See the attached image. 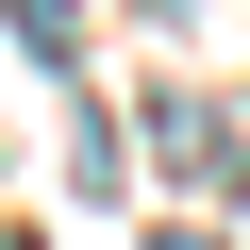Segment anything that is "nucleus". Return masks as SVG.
Segmentation results:
<instances>
[{
  "label": "nucleus",
  "mask_w": 250,
  "mask_h": 250,
  "mask_svg": "<svg viewBox=\"0 0 250 250\" xmlns=\"http://www.w3.org/2000/svg\"><path fill=\"white\" fill-rule=\"evenodd\" d=\"M0 17H17V34H34V50H50V67H67V50H83V17H67V0H0Z\"/></svg>",
  "instance_id": "obj_1"
},
{
  "label": "nucleus",
  "mask_w": 250,
  "mask_h": 250,
  "mask_svg": "<svg viewBox=\"0 0 250 250\" xmlns=\"http://www.w3.org/2000/svg\"><path fill=\"white\" fill-rule=\"evenodd\" d=\"M0 250H17V233H0Z\"/></svg>",
  "instance_id": "obj_3"
},
{
  "label": "nucleus",
  "mask_w": 250,
  "mask_h": 250,
  "mask_svg": "<svg viewBox=\"0 0 250 250\" xmlns=\"http://www.w3.org/2000/svg\"><path fill=\"white\" fill-rule=\"evenodd\" d=\"M150 250H217V233H150Z\"/></svg>",
  "instance_id": "obj_2"
}]
</instances>
